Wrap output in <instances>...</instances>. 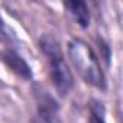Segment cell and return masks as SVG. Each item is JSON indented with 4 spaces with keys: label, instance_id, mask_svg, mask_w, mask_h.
<instances>
[{
    "label": "cell",
    "instance_id": "cell-2",
    "mask_svg": "<svg viewBox=\"0 0 123 123\" xmlns=\"http://www.w3.org/2000/svg\"><path fill=\"white\" fill-rule=\"evenodd\" d=\"M39 48H41L42 54L46 56L51 78H52L56 90L61 94H67L74 84V78H73V74H71L67 62L64 61L59 43L56 42L55 38H52L49 35H43L39 39Z\"/></svg>",
    "mask_w": 123,
    "mask_h": 123
},
{
    "label": "cell",
    "instance_id": "cell-1",
    "mask_svg": "<svg viewBox=\"0 0 123 123\" xmlns=\"http://www.w3.org/2000/svg\"><path fill=\"white\" fill-rule=\"evenodd\" d=\"M68 55L73 65L75 67V70L84 78L86 83L100 90L106 88V78L103 70L100 67L97 55L94 54L88 43L78 38L71 39L68 42Z\"/></svg>",
    "mask_w": 123,
    "mask_h": 123
},
{
    "label": "cell",
    "instance_id": "cell-5",
    "mask_svg": "<svg viewBox=\"0 0 123 123\" xmlns=\"http://www.w3.org/2000/svg\"><path fill=\"white\" fill-rule=\"evenodd\" d=\"M5 62H6L7 67H9L13 73H16L18 75H20V77H23V78H26V80H31V78H32L31 67L26 64V61H25L20 55H18L16 52L7 51V52L5 54Z\"/></svg>",
    "mask_w": 123,
    "mask_h": 123
},
{
    "label": "cell",
    "instance_id": "cell-4",
    "mask_svg": "<svg viewBox=\"0 0 123 123\" xmlns=\"http://www.w3.org/2000/svg\"><path fill=\"white\" fill-rule=\"evenodd\" d=\"M64 7L70 13V16L81 26V28H88L90 25V12L88 7L84 2L74 0V2H65Z\"/></svg>",
    "mask_w": 123,
    "mask_h": 123
},
{
    "label": "cell",
    "instance_id": "cell-3",
    "mask_svg": "<svg viewBox=\"0 0 123 123\" xmlns=\"http://www.w3.org/2000/svg\"><path fill=\"white\" fill-rule=\"evenodd\" d=\"M35 98L38 104V116L35 123H62L59 117V107L49 93L35 86Z\"/></svg>",
    "mask_w": 123,
    "mask_h": 123
},
{
    "label": "cell",
    "instance_id": "cell-6",
    "mask_svg": "<svg viewBox=\"0 0 123 123\" xmlns=\"http://www.w3.org/2000/svg\"><path fill=\"white\" fill-rule=\"evenodd\" d=\"M90 111H91L90 123H106V119H104V107H103V104L100 101L93 100L91 104H90Z\"/></svg>",
    "mask_w": 123,
    "mask_h": 123
}]
</instances>
